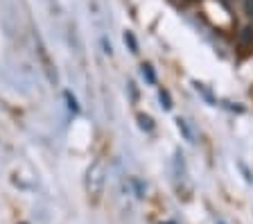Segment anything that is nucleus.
I'll list each match as a JSON object with an SVG mask.
<instances>
[{
	"label": "nucleus",
	"instance_id": "obj_1",
	"mask_svg": "<svg viewBox=\"0 0 253 224\" xmlns=\"http://www.w3.org/2000/svg\"><path fill=\"white\" fill-rule=\"evenodd\" d=\"M104 163L102 161H95L93 166L88 168V172H86V190H88V195H93V197H100L102 188H104Z\"/></svg>",
	"mask_w": 253,
	"mask_h": 224
},
{
	"label": "nucleus",
	"instance_id": "obj_2",
	"mask_svg": "<svg viewBox=\"0 0 253 224\" xmlns=\"http://www.w3.org/2000/svg\"><path fill=\"white\" fill-rule=\"evenodd\" d=\"M37 54L41 57V64H43V70H45V75H47V80L54 84V82H57V73H54V66H52V61H50V57H47V52H45V48H43V43L39 37H37Z\"/></svg>",
	"mask_w": 253,
	"mask_h": 224
},
{
	"label": "nucleus",
	"instance_id": "obj_3",
	"mask_svg": "<svg viewBox=\"0 0 253 224\" xmlns=\"http://www.w3.org/2000/svg\"><path fill=\"white\" fill-rule=\"evenodd\" d=\"M142 75H145V77H147V82L149 84H154V82H156V75H154V70H152V66H142Z\"/></svg>",
	"mask_w": 253,
	"mask_h": 224
},
{
	"label": "nucleus",
	"instance_id": "obj_4",
	"mask_svg": "<svg viewBox=\"0 0 253 224\" xmlns=\"http://www.w3.org/2000/svg\"><path fill=\"white\" fill-rule=\"evenodd\" d=\"M125 41L129 43L131 52H138V43H136V39H133V34H131V32H126V34H125Z\"/></svg>",
	"mask_w": 253,
	"mask_h": 224
},
{
	"label": "nucleus",
	"instance_id": "obj_5",
	"mask_svg": "<svg viewBox=\"0 0 253 224\" xmlns=\"http://www.w3.org/2000/svg\"><path fill=\"white\" fill-rule=\"evenodd\" d=\"M249 43H253V30L251 27H247L242 32V45H249Z\"/></svg>",
	"mask_w": 253,
	"mask_h": 224
},
{
	"label": "nucleus",
	"instance_id": "obj_6",
	"mask_svg": "<svg viewBox=\"0 0 253 224\" xmlns=\"http://www.w3.org/2000/svg\"><path fill=\"white\" fill-rule=\"evenodd\" d=\"M176 123H179V129H181V132H183L185 136H188V140H192V132H190L188 123H185V120H181V118H179V120H176Z\"/></svg>",
	"mask_w": 253,
	"mask_h": 224
},
{
	"label": "nucleus",
	"instance_id": "obj_7",
	"mask_svg": "<svg viewBox=\"0 0 253 224\" xmlns=\"http://www.w3.org/2000/svg\"><path fill=\"white\" fill-rule=\"evenodd\" d=\"M161 102H163L165 109H172V100H169V93L168 91H161Z\"/></svg>",
	"mask_w": 253,
	"mask_h": 224
},
{
	"label": "nucleus",
	"instance_id": "obj_8",
	"mask_svg": "<svg viewBox=\"0 0 253 224\" xmlns=\"http://www.w3.org/2000/svg\"><path fill=\"white\" fill-rule=\"evenodd\" d=\"M66 100H68V107L73 109V111H79V107H77V100H75V97L70 95L68 91H66Z\"/></svg>",
	"mask_w": 253,
	"mask_h": 224
},
{
	"label": "nucleus",
	"instance_id": "obj_9",
	"mask_svg": "<svg viewBox=\"0 0 253 224\" xmlns=\"http://www.w3.org/2000/svg\"><path fill=\"white\" fill-rule=\"evenodd\" d=\"M138 120H140L142 129H152V127H154V125H152V118H147V116H140Z\"/></svg>",
	"mask_w": 253,
	"mask_h": 224
},
{
	"label": "nucleus",
	"instance_id": "obj_10",
	"mask_svg": "<svg viewBox=\"0 0 253 224\" xmlns=\"http://www.w3.org/2000/svg\"><path fill=\"white\" fill-rule=\"evenodd\" d=\"M244 11H247V16L253 18V0H244Z\"/></svg>",
	"mask_w": 253,
	"mask_h": 224
}]
</instances>
